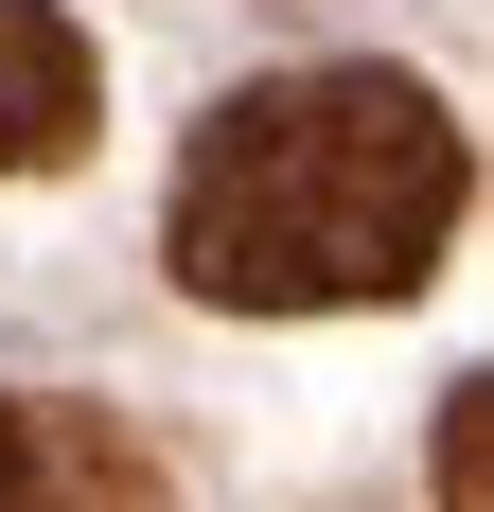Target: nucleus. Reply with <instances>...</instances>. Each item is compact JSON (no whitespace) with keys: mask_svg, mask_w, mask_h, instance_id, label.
<instances>
[{"mask_svg":"<svg viewBox=\"0 0 494 512\" xmlns=\"http://www.w3.org/2000/svg\"><path fill=\"white\" fill-rule=\"evenodd\" d=\"M0 512H177L159 460L71 389H0Z\"/></svg>","mask_w":494,"mask_h":512,"instance_id":"f03ea898","label":"nucleus"},{"mask_svg":"<svg viewBox=\"0 0 494 512\" xmlns=\"http://www.w3.org/2000/svg\"><path fill=\"white\" fill-rule=\"evenodd\" d=\"M89 124H106L89 36H71L53 0H0V177H53V159H89Z\"/></svg>","mask_w":494,"mask_h":512,"instance_id":"7ed1b4c3","label":"nucleus"},{"mask_svg":"<svg viewBox=\"0 0 494 512\" xmlns=\"http://www.w3.org/2000/svg\"><path fill=\"white\" fill-rule=\"evenodd\" d=\"M477 159L424 71H265L195 124L159 248L230 318H318V301H406L442 265Z\"/></svg>","mask_w":494,"mask_h":512,"instance_id":"f257e3e1","label":"nucleus"},{"mask_svg":"<svg viewBox=\"0 0 494 512\" xmlns=\"http://www.w3.org/2000/svg\"><path fill=\"white\" fill-rule=\"evenodd\" d=\"M477 407H494V389H442V512H477V442H494Z\"/></svg>","mask_w":494,"mask_h":512,"instance_id":"20e7f679","label":"nucleus"}]
</instances>
